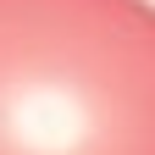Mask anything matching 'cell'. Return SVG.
<instances>
[{"instance_id":"cell-1","label":"cell","mask_w":155,"mask_h":155,"mask_svg":"<svg viewBox=\"0 0 155 155\" xmlns=\"http://www.w3.org/2000/svg\"><path fill=\"white\" fill-rule=\"evenodd\" d=\"M0 155H155V0H0Z\"/></svg>"}]
</instances>
